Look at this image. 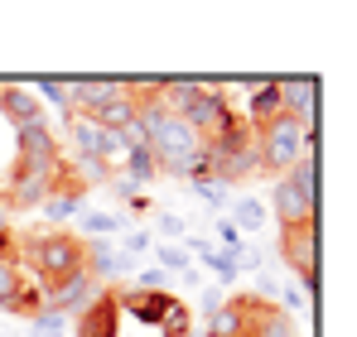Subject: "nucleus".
Segmentation results:
<instances>
[{"instance_id": "f257e3e1", "label": "nucleus", "mask_w": 357, "mask_h": 337, "mask_svg": "<svg viewBox=\"0 0 357 337\" xmlns=\"http://www.w3.org/2000/svg\"><path fill=\"white\" fill-rule=\"evenodd\" d=\"M24 260L44 275V284L54 289L68 275L87 270V241L82 236H68V231H44V236H29L24 241Z\"/></svg>"}, {"instance_id": "f03ea898", "label": "nucleus", "mask_w": 357, "mask_h": 337, "mask_svg": "<svg viewBox=\"0 0 357 337\" xmlns=\"http://www.w3.org/2000/svg\"><path fill=\"white\" fill-rule=\"evenodd\" d=\"M256 150H261V164L266 168H290L304 155V125H299L295 116L280 111L271 125L256 130Z\"/></svg>"}, {"instance_id": "7ed1b4c3", "label": "nucleus", "mask_w": 357, "mask_h": 337, "mask_svg": "<svg viewBox=\"0 0 357 337\" xmlns=\"http://www.w3.org/2000/svg\"><path fill=\"white\" fill-rule=\"evenodd\" d=\"M59 183H63V164H59V168H15L5 203H10V207H20V212L44 207V203L59 193Z\"/></svg>"}, {"instance_id": "20e7f679", "label": "nucleus", "mask_w": 357, "mask_h": 337, "mask_svg": "<svg viewBox=\"0 0 357 337\" xmlns=\"http://www.w3.org/2000/svg\"><path fill=\"white\" fill-rule=\"evenodd\" d=\"M183 120H188L203 140H213V135L227 130V125H237V116L227 107V92H218V87H203V92L193 97V107L183 111Z\"/></svg>"}, {"instance_id": "39448f33", "label": "nucleus", "mask_w": 357, "mask_h": 337, "mask_svg": "<svg viewBox=\"0 0 357 337\" xmlns=\"http://www.w3.org/2000/svg\"><path fill=\"white\" fill-rule=\"evenodd\" d=\"M97 299H102V284L92 280L87 270H77V275H68L63 284L49 289V304H44V308H59L63 318H82Z\"/></svg>"}, {"instance_id": "423d86ee", "label": "nucleus", "mask_w": 357, "mask_h": 337, "mask_svg": "<svg viewBox=\"0 0 357 337\" xmlns=\"http://www.w3.org/2000/svg\"><path fill=\"white\" fill-rule=\"evenodd\" d=\"M280 251H285V265L295 270L299 280H304V275H319V222L285 226Z\"/></svg>"}, {"instance_id": "0eeeda50", "label": "nucleus", "mask_w": 357, "mask_h": 337, "mask_svg": "<svg viewBox=\"0 0 357 337\" xmlns=\"http://www.w3.org/2000/svg\"><path fill=\"white\" fill-rule=\"evenodd\" d=\"M237 304H241V313H246V337H299V323L285 308L261 304V299H251V294H241Z\"/></svg>"}, {"instance_id": "6e6552de", "label": "nucleus", "mask_w": 357, "mask_h": 337, "mask_svg": "<svg viewBox=\"0 0 357 337\" xmlns=\"http://www.w3.org/2000/svg\"><path fill=\"white\" fill-rule=\"evenodd\" d=\"M275 87H280L285 116H295L304 130H319V77H290V82H275Z\"/></svg>"}, {"instance_id": "1a4fd4ad", "label": "nucleus", "mask_w": 357, "mask_h": 337, "mask_svg": "<svg viewBox=\"0 0 357 337\" xmlns=\"http://www.w3.org/2000/svg\"><path fill=\"white\" fill-rule=\"evenodd\" d=\"M112 299H116V308H126L140 323H165V313L178 304L169 289H126V294H112Z\"/></svg>"}, {"instance_id": "9d476101", "label": "nucleus", "mask_w": 357, "mask_h": 337, "mask_svg": "<svg viewBox=\"0 0 357 337\" xmlns=\"http://www.w3.org/2000/svg\"><path fill=\"white\" fill-rule=\"evenodd\" d=\"M59 140L44 130V125H24L20 130V168H59Z\"/></svg>"}, {"instance_id": "9b49d317", "label": "nucleus", "mask_w": 357, "mask_h": 337, "mask_svg": "<svg viewBox=\"0 0 357 337\" xmlns=\"http://www.w3.org/2000/svg\"><path fill=\"white\" fill-rule=\"evenodd\" d=\"M275 217H280L285 226L319 222V198L304 193V188H295L290 178H280V183H275Z\"/></svg>"}, {"instance_id": "f8f14e48", "label": "nucleus", "mask_w": 357, "mask_h": 337, "mask_svg": "<svg viewBox=\"0 0 357 337\" xmlns=\"http://www.w3.org/2000/svg\"><path fill=\"white\" fill-rule=\"evenodd\" d=\"M116 333V299L102 294L82 318H73V337H112Z\"/></svg>"}, {"instance_id": "ddd939ff", "label": "nucleus", "mask_w": 357, "mask_h": 337, "mask_svg": "<svg viewBox=\"0 0 357 337\" xmlns=\"http://www.w3.org/2000/svg\"><path fill=\"white\" fill-rule=\"evenodd\" d=\"M121 270H130V256H121V246H107V241H87V275L102 284V275L112 280Z\"/></svg>"}, {"instance_id": "4468645a", "label": "nucleus", "mask_w": 357, "mask_h": 337, "mask_svg": "<svg viewBox=\"0 0 357 337\" xmlns=\"http://www.w3.org/2000/svg\"><path fill=\"white\" fill-rule=\"evenodd\" d=\"M0 107H5V116H10V120H15V130H24V125H44L39 102H34L24 87H0Z\"/></svg>"}, {"instance_id": "2eb2a0df", "label": "nucleus", "mask_w": 357, "mask_h": 337, "mask_svg": "<svg viewBox=\"0 0 357 337\" xmlns=\"http://www.w3.org/2000/svg\"><path fill=\"white\" fill-rule=\"evenodd\" d=\"M280 111H285V107H280V87H275V82H261V87H251V107H246V125H251V130L271 125V120H275Z\"/></svg>"}, {"instance_id": "dca6fc26", "label": "nucleus", "mask_w": 357, "mask_h": 337, "mask_svg": "<svg viewBox=\"0 0 357 337\" xmlns=\"http://www.w3.org/2000/svg\"><path fill=\"white\" fill-rule=\"evenodd\" d=\"M97 140H102V125L97 120H87V116H73L68 120V145H73V155L87 164V159H97Z\"/></svg>"}, {"instance_id": "f3484780", "label": "nucleus", "mask_w": 357, "mask_h": 337, "mask_svg": "<svg viewBox=\"0 0 357 337\" xmlns=\"http://www.w3.org/2000/svg\"><path fill=\"white\" fill-rule=\"evenodd\" d=\"M227 212H232L237 231H261V222H266V207H261V198H237Z\"/></svg>"}, {"instance_id": "a211bd4d", "label": "nucleus", "mask_w": 357, "mask_h": 337, "mask_svg": "<svg viewBox=\"0 0 357 337\" xmlns=\"http://www.w3.org/2000/svg\"><path fill=\"white\" fill-rule=\"evenodd\" d=\"M68 323H73V318H63L59 308H39V313L29 318V333H34V337H63V333H68Z\"/></svg>"}, {"instance_id": "6ab92c4d", "label": "nucleus", "mask_w": 357, "mask_h": 337, "mask_svg": "<svg viewBox=\"0 0 357 337\" xmlns=\"http://www.w3.org/2000/svg\"><path fill=\"white\" fill-rule=\"evenodd\" d=\"M0 308H5V313H20V318H34V313L44 308V294H39V289H15Z\"/></svg>"}, {"instance_id": "aec40b11", "label": "nucleus", "mask_w": 357, "mask_h": 337, "mask_svg": "<svg viewBox=\"0 0 357 337\" xmlns=\"http://www.w3.org/2000/svg\"><path fill=\"white\" fill-rule=\"evenodd\" d=\"M44 207H49V217H54V222H63V217H77V212H82V188H73V193H63V188H59V193H54Z\"/></svg>"}, {"instance_id": "412c9836", "label": "nucleus", "mask_w": 357, "mask_h": 337, "mask_svg": "<svg viewBox=\"0 0 357 337\" xmlns=\"http://www.w3.org/2000/svg\"><path fill=\"white\" fill-rule=\"evenodd\" d=\"M126 173L135 178V183H145V178H155L160 164H155V155L150 150H126Z\"/></svg>"}, {"instance_id": "4be33fe9", "label": "nucleus", "mask_w": 357, "mask_h": 337, "mask_svg": "<svg viewBox=\"0 0 357 337\" xmlns=\"http://www.w3.org/2000/svg\"><path fill=\"white\" fill-rule=\"evenodd\" d=\"M198 188V198L208 203V207H218V212H227L232 207V193H227V183H218V178H203V183H193Z\"/></svg>"}, {"instance_id": "5701e85b", "label": "nucleus", "mask_w": 357, "mask_h": 337, "mask_svg": "<svg viewBox=\"0 0 357 337\" xmlns=\"http://www.w3.org/2000/svg\"><path fill=\"white\" fill-rule=\"evenodd\" d=\"M203 260H208V265H213V270H218V280H222V284H232V280H237V270H241L237 251H208V256H203Z\"/></svg>"}, {"instance_id": "b1692460", "label": "nucleus", "mask_w": 357, "mask_h": 337, "mask_svg": "<svg viewBox=\"0 0 357 337\" xmlns=\"http://www.w3.org/2000/svg\"><path fill=\"white\" fill-rule=\"evenodd\" d=\"M15 289H24V280H20V265H15V256H0V304H5Z\"/></svg>"}, {"instance_id": "393cba45", "label": "nucleus", "mask_w": 357, "mask_h": 337, "mask_svg": "<svg viewBox=\"0 0 357 337\" xmlns=\"http://www.w3.org/2000/svg\"><path fill=\"white\" fill-rule=\"evenodd\" d=\"M160 270L183 275V270H188V251H183V246H160Z\"/></svg>"}, {"instance_id": "a878e982", "label": "nucleus", "mask_w": 357, "mask_h": 337, "mask_svg": "<svg viewBox=\"0 0 357 337\" xmlns=\"http://www.w3.org/2000/svg\"><path fill=\"white\" fill-rule=\"evenodd\" d=\"M82 226H87L92 236H112V231H121V222L112 217V212H87V217H82Z\"/></svg>"}, {"instance_id": "bb28decb", "label": "nucleus", "mask_w": 357, "mask_h": 337, "mask_svg": "<svg viewBox=\"0 0 357 337\" xmlns=\"http://www.w3.org/2000/svg\"><path fill=\"white\" fill-rule=\"evenodd\" d=\"M145 251H155L150 231H130V236H126V246H121V256H130V260H135V256H145Z\"/></svg>"}, {"instance_id": "cd10ccee", "label": "nucleus", "mask_w": 357, "mask_h": 337, "mask_svg": "<svg viewBox=\"0 0 357 337\" xmlns=\"http://www.w3.org/2000/svg\"><path fill=\"white\" fill-rule=\"evenodd\" d=\"M34 92L54 107H68V82H34Z\"/></svg>"}, {"instance_id": "c85d7f7f", "label": "nucleus", "mask_w": 357, "mask_h": 337, "mask_svg": "<svg viewBox=\"0 0 357 337\" xmlns=\"http://www.w3.org/2000/svg\"><path fill=\"white\" fill-rule=\"evenodd\" d=\"M251 299H261V304H266V299H280V280H275V275H256Z\"/></svg>"}, {"instance_id": "c756f323", "label": "nucleus", "mask_w": 357, "mask_h": 337, "mask_svg": "<svg viewBox=\"0 0 357 337\" xmlns=\"http://www.w3.org/2000/svg\"><path fill=\"white\" fill-rule=\"evenodd\" d=\"M218 236H222V251H241V231H237L232 217H222V222H218Z\"/></svg>"}, {"instance_id": "7c9ffc66", "label": "nucleus", "mask_w": 357, "mask_h": 337, "mask_svg": "<svg viewBox=\"0 0 357 337\" xmlns=\"http://www.w3.org/2000/svg\"><path fill=\"white\" fill-rule=\"evenodd\" d=\"M107 183L116 188V193H121V198H126V203H130V198H140V183H135L130 173H116V178H107Z\"/></svg>"}, {"instance_id": "2f4dec72", "label": "nucleus", "mask_w": 357, "mask_h": 337, "mask_svg": "<svg viewBox=\"0 0 357 337\" xmlns=\"http://www.w3.org/2000/svg\"><path fill=\"white\" fill-rule=\"evenodd\" d=\"M135 289H165V270H140Z\"/></svg>"}, {"instance_id": "473e14b6", "label": "nucleus", "mask_w": 357, "mask_h": 337, "mask_svg": "<svg viewBox=\"0 0 357 337\" xmlns=\"http://www.w3.org/2000/svg\"><path fill=\"white\" fill-rule=\"evenodd\" d=\"M160 231H165V236H183V222H178L174 212H165V217H160Z\"/></svg>"}, {"instance_id": "72a5a7b5", "label": "nucleus", "mask_w": 357, "mask_h": 337, "mask_svg": "<svg viewBox=\"0 0 357 337\" xmlns=\"http://www.w3.org/2000/svg\"><path fill=\"white\" fill-rule=\"evenodd\" d=\"M280 299H285V308H309V299H299L295 289H280Z\"/></svg>"}, {"instance_id": "f704fd0d", "label": "nucleus", "mask_w": 357, "mask_h": 337, "mask_svg": "<svg viewBox=\"0 0 357 337\" xmlns=\"http://www.w3.org/2000/svg\"><path fill=\"white\" fill-rule=\"evenodd\" d=\"M203 308H208V313L222 308V294H218V289H203Z\"/></svg>"}, {"instance_id": "c9c22d12", "label": "nucleus", "mask_w": 357, "mask_h": 337, "mask_svg": "<svg viewBox=\"0 0 357 337\" xmlns=\"http://www.w3.org/2000/svg\"><path fill=\"white\" fill-rule=\"evenodd\" d=\"M5 222H10V203L0 198V231H5Z\"/></svg>"}]
</instances>
